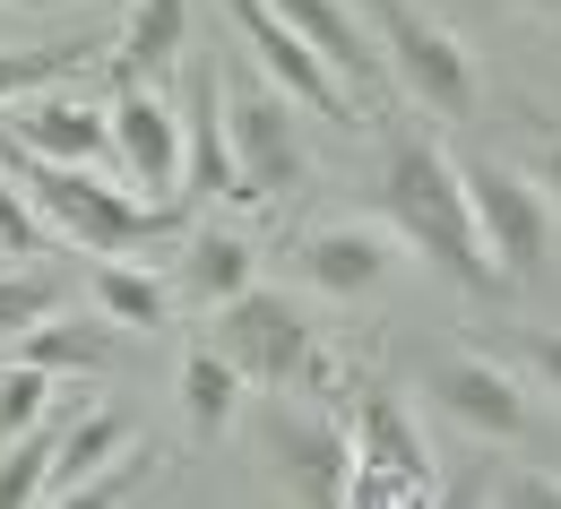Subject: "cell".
<instances>
[{"instance_id":"obj_1","label":"cell","mask_w":561,"mask_h":509,"mask_svg":"<svg viewBox=\"0 0 561 509\" xmlns=\"http://www.w3.org/2000/svg\"><path fill=\"white\" fill-rule=\"evenodd\" d=\"M0 173L26 190V208L44 217V233H70V251H95V259H147L156 242H182V199L156 208V199H130L122 182H104V164H53V155H26V147L0 139Z\"/></svg>"},{"instance_id":"obj_2","label":"cell","mask_w":561,"mask_h":509,"mask_svg":"<svg viewBox=\"0 0 561 509\" xmlns=\"http://www.w3.org/2000/svg\"><path fill=\"white\" fill-rule=\"evenodd\" d=\"M380 224L407 242V259H432L449 286L492 293L501 268L484 259V233H476V208H467V173L449 164V147L432 139H389V164H380Z\"/></svg>"},{"instance_id":"obj_3","label":"cell","mask_w":561,"mask_h":509,"mask_svg":"<svg viewBox=\"0 0 561 509\" xmlns=\"http://www.w3.org/2000/svg\"><path fill=\"white\" fill-rule=\"evenodd\" d=\"M371 26H380V70L398 78V95H415L423 113L467 122V113L484 104L476 53H467L440 18H423L415 0H371Z\"/></svg>"},{"instance_id":"obj_4","label":"cell","mask_w":561,"mask_h":509,"mask_svg":"<svg viewBox=\"0 0 561 509\" xmlns=\"http://www.w3.org/2000/svg\"><path fill=\"white\" fill-rule=\"evenodd\" d=\"M216 95H225V147H233V182L242 199H277L311 173L302 130H294V104H285L268 78H251L242 61H216Z\"/></svg>"},{"instance_id":"obj_5","label":"cell","mask_w":561,"mask_h":509,"mask_svg":"<svg viewBox=\"0 0 561 509\" xmlns=\"http://www.w3.org/2000/svg\"><path fill=\"white\" fill-rule=\"evenodd\" d=\"M467 173V208L484 233V259L501 268V286H527L545 259H553V199L545 182L510 173V164H458Z\"/></svg>"},{"instance_id":"obj_6","label":"cell","mask_w":561,"mask_h":509,"mask_svg":"<svg viewBox=\"0 0 561 509\" xmlns=\"http://www.w3.org/2000/svg\"><path fill=\"white\" fill-rule=\"evenodd\" d=\"M216 355L242 371V389H268L277 397V389H294V371L311 363L320 346H311V320L251 277L233 302H216Z\"/></svg>"},{"instance_id":"obj_7","label":"cell","mask_w":561,"mask_h":509,"mask_svg":"<svg viewBox=\"0 0 561 509\" xmlns=\"http://www.w3.org/2000/svg\"><path fill=\"white\" fill-rule=\"evenodd\" d=\"M104 122H113V173H122V190L173 208V199H182V113H173L147 78H113Z\"/></svg>"},{"instance_id":"obj_8","label":"cell","mask_w":561,"mask_h":509,"mask_svg":"<svg viewBox=\"0 0 561 509\" xmlns=\"http://www.w3.org/2000/svg\"><path fill=\"white\" fill-rule=\"evenodd\" d=\"M225 18H233V35L251 44V61H260V78L277 86L294 113H320V122H363V104H354L346 86H337V70L285 26L268 0H225Z\"/></svg>"},{"instance_id":"obj_9","label":"cell","mask_w":561,"mask_h":509,"mask_svg":"<svg viewBox=\"0 0 561 509\" xmlns=\"http://www.w3.org/2000/svg\"><path fill=\"white\" fill-rule=\"evenodd\" d=\"M423 389H432V406H440L449 424H467L476 440H536V406H527V389L510 380V363H492V355H476V346L432 355Z\"/></svg>"},{"instance_id":"obj_10","label":"cell","mask_w":561,"mask_h":509,"mask_svg":"<svg viewBox=\"0 0 561 509\" xmlns=\"http://www.w3.org/2000/svg\"><path fill=\"white\" fill-rule=\"evenodd\" d=\"M268 458H277V484L294 493V501L329 509L346 501V466H354V432L337 424V415H320V406H277L268 397Z\"/></svg>"},{"instance_id":"obj_11","label":"cell","mask_w":561,"mask_h":509,"mask_svg":"<svg viewBox=\"0 0 561 509\" xmlns=\"http://www.w3.org/2000/svg\"><path fill=\"white\" fill-rule=\"evenodd\" d=\"M398 259H407V242H398L389 224H311V233L294 242V277L311 293H329V302L380 293L398 277Z\"/></svg>"},{"instance_id":"obj_12","label":"cell","mask_w":561,"mask_h":509,"mask_svg":"<svg viewBox=\"0 0 561 509\" xmlns=\"http://www.w3.org/2000/svg\"><path fill=\"white\" fill-rule=\"evenodd\" d=\"M0 139L26 147V155H53V164H113V122H104V104L70 95L61 78L35 86V95H18L9 122H0Z\"/></svg>"},{"instance_id":"obj_13","label":"cell","mask_w":561,"mask_h":509,"mask_svg":"<svg viewBox=\"0 0 561 509\" xmlns=\"http://www.w3.org/2000/svg\"><path fill=\"white\" fill-rule=\"evenodd\" d=\"M268 9L337 70V86H346L354 104H371V86H380V44L346 18V0H268Z\"/></svg>"},{"instance_id":"obj_14","label":"cell","mask_w":561,"mask_h":509,"mask_svg":"<svg viewBox=\"0 0 561 509\" xmlns=\"http://www.w3.org/2000/svg\"><path fill=\"white\" fill-rule=\"evenodd\" d=\"M9 355L35 363V371H53V380H78V371H104L122 355V328H113V320H70V302H61V311L26 320V328L9 337Z\"/></svg>"},{"instance_id":"obj_15","label":"cell","mask_w":561,"mask_h":509,"mask_svg":"<svg viewBox=\"0 0 561 509\" xmlns=\"http://www.w3.org/2000/svg\"><path fill=\"white\" fill-rule=\"evenodd\" d=\"M354 458L389 466V475L407 484V501H432V493H440V484H432V449H423L415 415H407L389 389H371V397L354 406Z\"/></svg>"},{"instance_id":"obj_16","label":"cell","mask_w":561,"mask_h":509,"mask_svg":"<svg viewBox=\"0 0 561 509\" xmlns=\"http://www.w3.org/2000/svg\"><path fill=\"white\" fill-rule=\"evenodd\" d=\"M182 190L242 199V182H233V147H225V95H216V61L191 78V122H182Z\"/></svg>"},{"instance_id":"obj_17","label":"cell","mask_w":561,"mask_h":509,"mask_svg":"<svg viewBox=\"0 0 561 509\" xmlns=\"http://www.w3.org/2000/svg\"><path fill=\"white\" fill-rule=\"evenodd\" d=\"M182 44H191V0H130L113 78H147V86H156V78L182 70Z\"/></svg>"},{"instance_id":"obj_18","label":"cell","mask_w":561,"mask_h":509,"mask_svg":"<svg viewBox=\"0 0 561 509\" xmlns=\"http://www.w3.org/2000/svg\"><path fill=\"white\" fill-rule=\"evenodd\" d=\"M113 449H130V415H122V406H87L78 424H61L53 475H44V501H78V484H87Z\"/></svg>"},{"instance_id":"obj_19","label":"cell","mask_w":561,"mask_h":509,"mask_svg":"<svg viewBox=\"0 0 561 509\" xmlns=\"http://www.w3.org/2000/svg\"><path fill=\"white\" fill-rule=\"evenodd\" d=\"M260 277V251L242 242V233H182V293L216 311V302H233V293Z\"/></svg>"},{"instance_id":"obj_20","label":"cell","mask_w":561,"mask_h":509,"mask_svg":"<svg viewBox=\"0 0 561 509\" xmlns=\"http://www.w3.org/2000/svg\"><path fill=\"white\" fill-rule=\"evenodd\" d=\"M95 311L113 320V328H164L173 320V286L147 268V259H95Z\"/></svg>"},{"instance_id":"obj_21","label":"cell","mask_w":561,"mask_h":509,"mask_svg":"<svg viewBox=\"0 0 561 509\" xmlns=\"http://www.w3.org/2000/svg\"><path fill=\"white\" fill-rule=\"evenodd\" d=\"M233 406H242V371L225 363L216 346H191V355H182V424L199 440H216L233 424Z\"/></svg>"},{"instance_id":"obj_22","label":"cell","mask_w":561,"mask_h":509,"mask_svg":"<svg viewBox=\"0 0 561 509\" xmlns=\"http://www.w3.org/2000/svg\"><path fill=\"white\" fill-rule=\"evenodd\" d=\"M53 449H61V424H26L18 440H0V509L44 501V475H53Z\"/></svg>"},{"instance_id":"obj_23","label":"cell","mask_w":561,"mask_h":509,"mask_svg":"<svg viewBox=\"0 0 561 509\" xmlns=\"http://www.w3.org/2000/svg\"><path fill=\"white\" fill-rule=\"evenodd\" d=\"M44 415H61V380L18 363V355H0V440H18L26 424H44Z\"/></svg>"},{"instance_id":"obj_24","label":"cell","mask_w":561,"mask_h":509,"mask_svg":"<svg viewBox=\"0 0 561 509\" xmlns=\"http://www.w3.org/2000/svg\"><path fill=\"white\" fill-rule=\"evenodd\" d=\"M78 70H87L78 44H9V53H0V113H9L18 95L53 86V78H78Z\"/></svg>"},{"instance_id":"obj_25","label":"cell","mask_w":561,"mask_h":509,"mask_svg":"<svg viewBox=\"0 0 561 509\" xmlns=\"http://www.w3.org/2000/svg\"><path fill=\"white\" fill-rule=\"evenodd\" d=\"M70 286L61 277H44V268H0V337H18L26 320H44V311H61Z\"/></svg>"},{"instance_id":"obj_26","label":"cell","mask_w":561,"mask_h":509,"mask_svg":"<svg viewBox=\"0 0 561 509\" xmlns=\"http://www.w3.org/2000/svg\"><path fill=\"white\" fill-rule=\"evenodd\" d=\"M147 475H156V449H147V440H139V449H113V458H104V466L78 484V501H130Z\"/></svg>"},{"instance_id":"obj_27","label":"cell","mask_w":561,"mask_h":509,"mask_svg":"<svg viewBox=\"0 0 561 509\" xmlns=\"http://www.w3.org/2000/svg\"><path fill=\"white\" fill-rule=\"evenodd\" d=\"M44 251V217L26 208V190L0 173V259H35Z\"/></svg>"},{"instance_id":"obj_28","label":"cell","mask_w":561,"mask_h":509,"mask_svg":"<svg viewBox=\"0 0 561 509\" xmlns=\"http://www.w3.org/2000/svg\"><path fill=\"white\" fill-rule=\"evenodd\" d=\"M492 501H510V509H561V475H536V466H527V475H510Z\"/></svg>"},{"instance_id":"obj_29","label":"cell","mask_w":561,"mask_h":509,"mask_svg":"<svg viewBox=\"0 0 561 509\" xmlns=\"http://www.w3.org/2000/svg\"><path fill=\"white\" fill-rule=\"evenodd\" d=\"M527 363H536V380L561 397V328H536V337H527Z\"/></svg>"},{"instance_id":"obj_30","label":"cell","mask_w":561,"mask_h":509,"mask_svg":"<svg viewBox=\"0 0 561 509\" xmlns=\"http://www.w3.org/2000/svg\"><path fill=\"white\" fill-rule=\"evenodd\" d=\"M536 182H553L545 199H553V208H561V130H553V139H545V155H536Z\"/></svg>"},{"instance_id":"obj_31","label":"cell","mask_w":561,"mask_h":509,"mask_svg":"<svg viewBox=\"0 0 561 509\" xmlns=\"http://www.w3.org/2000/svg\"><path fill=\"white\" fill-rule=\"evenodd\" d=\"M510 9H527V18H561V0H510Z\"/></svg>"},{"instance_id":"obj_32","label":"cell","mask_w":561,"mask_h":509,"mask_svg":"<svg viewBox=\"0 0 561 509\" xmlns=\"http://www.w3.org/2000/svg\"><path fill=\"white\" fill-rule=\"evenodd\" d=\"M0 9H44V0H0Z\"/></svg>"}]
</instances>
